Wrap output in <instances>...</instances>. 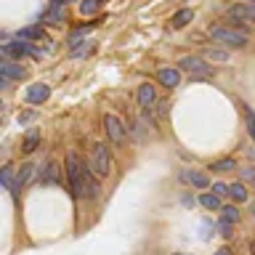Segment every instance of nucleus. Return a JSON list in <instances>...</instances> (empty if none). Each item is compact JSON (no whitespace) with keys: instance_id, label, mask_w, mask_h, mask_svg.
<instances>
[{"instance_id":"1","label":"nucleus","mask_w":255,"mask_h":255,"mask_svg":"<svg viewBox=\"0 0 255 255\" xmlns=\"http://www.w3.org/2000/svg\"><path fill=\"white\" fill-rule=\"evenodd\" d=\"M83 167H85V159L77 151H69L67 154V178H69V189H72V197L75 199L83 197Z\"/></svg>"},{"instance_id":"2","label":"nucleus","mask_w":255,"mask_h":255,"mask_svg":"<svg viewBox=\"0 0 255 255\" xmlns=\"http://www.w3.org/2000/svg\"><path fill=\"white\" fill-rule=\"evenodd\" d=\"M210 37L215 43H223L229 48H245L247 45V32L234 27H210Z\"/></svg>"},{"instance_id":"3","label":"nucleus","mask_w":255,"mask_h":255,"mask_svg":"<svg viewBox=\"0 0 255 255\" xmlns=\"http://www.w3.org/2000/svg\"><path fill=\"white\" fill-rule=\"evenodd\" d=\"M91 170L99 175V178H107V175L112 173V154L107 149V143H96L93 146V154H91Z\"/></svg>"},{"instance_id":"4","label":"nucleus","mask_w":255,"mask_h":255,"mask_svg":"<svg viewBox=\"0 0 255 255\" xmlns=\"http://www.w3.org/2000/svg\"><path fill=\"white\" fill-rule=\"evenodd\" d=\"M104 128H107L109 141L117 143V146H123V143H125V125H123V120L115 117V115H107V117H104Z\"/></svg>"},{"instance_id":"5","label":"nucleus","mask_w":255,"mask_h":255,"mask_svg":"<svg viewBox=\"0 0 255 255\" xmlns=\"http://www.w3.org/2000/svg\"><path fill=\"white\" fill-rule=\"evenodd\" d=\"M229 19L234 24H255V5L253 3H237L229 8Z\"/></svg>"},{"instance_id":"6","label":"nucleus","mask_w":255,"mask_h":255,"mask_svg":"<svg viewBox=\"0 0 255 255\" xmlns=\"http://www.w3.org/2000/svg\"><path fill=\"white\" fill-rule=\"evenodd\" d=\"M48 96H51V85L35 83V85H29L27 91H24V101L27 104H43V101H48Z\"/></svg>"},{"instance_id":"7","label":"nucleus","mask_w":255,"mask_h":255,"mask_svg":"<svg viewBox=\"0 0 255 255\" xmlns=\"http://www.w3.org/2000/svg\"><path fill=\"white\" fill-rule=\"evenodd\" d=\"M181 69L191 72V75H210V64H205L202 59H197V56H183Z\"/></svg>"},{"instance_id":"8","label":"nucleus","mask_w":255,"mask_h":255,"mask_svg":"<svg viewBox=\"0 0 255 255\" xmlns=\"http://www.w3.org/2000/svg\"><path fill=\"white\" fill-rule=\"evenodd\" d=\"M157 80H159V85H165L167 91H173V88H178V85H181V72H178V69L165 67V69H159V72H157Z\"/></svg>"},{"instance_id":"9","label":"nucleus","mask_w":255,"mask_h":255,"mask_svg":"<svg viewBox=\"0 0 255 255\" xmlns=\"http://www.w3.org/2000/svg\"><path fill=\"white\" fill-rule=\"evenodd\" d=\"M181 181L183 183H191L194 189H207V186H210V178H207L205 173H199V170H191V167L181 173Z\"/></svg>"},{"instance_id":"10","label":"nucleus","mask_w":255,"mask_h":255,"mask_svg":"<svg viewBox=\"0 0 255 255\" xmlns=\"http://www.w3.org/2000/svg\"><path fill=\"white\" fill-rule=\"evenodd\" d=\"M0 75H5L8 80H24V77H27V69H24L21 64L3 61V64H0Z\"/></svg>"},{"instance_id":"11","label":"nucleus","mask_w":255,"mask_h":255,"mask_svg":"<svg viewBox=\"0 0 255 255\" xmlns=\"http://www.w3.org/2000/svg\"><path fill=\"white\" fill-rule=\"evenodd\" d=\"M138 104L143 109H149L151 104H154V99H157V91H154V85H149V83H143V85H138Z\"/></svg>"},{"instance_id":"12","label":"nucleus","mask_w":255,"mask_h":255,"mask_svg":"<svg viewBox=\"0 0 255 255\" xmlns=\"http://www.w3.org/2000/svg\"><path fill=\"white\" fill-rule=\"evenodd\" d=\"M40 181H43V183H59V181H61V167H59V162H48L45 170H40Z\"/></svg>"},{"instance_id":"13","label":"nucleus","mask_w":255,"mask_h":255,"mask_svg":"<svg viewBox=\"0 0 255 255\" xmlns=\"http://www.w3.org/2000/svg\"><path fill=\"white\" fill-rule=\"evenodd\" d=\"M19 40H40V43H48V35H45V29L43 27H24L19 29Z\"/></svg>"},{"instance_id":"14","label":"nucleus","mask_w":255,"mask_h":255,"mask_svg":"<svg viewBox=\"0 0 255 255\" xmlns=\"http://www.w3.org/2000/svg\"><path fill=\"white\" fill-rule=\"evenodd\" d=\"M191 19H194V11H191V8H181V11H175V13H173L170 24H173V29H183Z\"/></svg>"},{"instance_id":"15","label":"nucleus","mask_w":255,"mask_h":255,"mask_svg":"<svg viewBox=\"0 0 255 255\" xmlns=\"http://www.w3.org/2000/svg\"><path fill=\"white\" fill-rule=\"evenodd\" d=\"M210 170L213 173H231V170H237V159L234 157H223V159L210 165Z\"/></svg>"},{"instance_id":"16","label":"nucleus","mask_w":255,"mask_h":255,"mask_svg":"<svg viewBox=\"0 0 255 255\" xmlns=\"http://www.w3.org/2000/svg\"><path fill=\"white\" fill-rule=\"evenodd\" d=\"M37 143H40V130H37V128H32V130L27 133V138H24V143H21V151L32 154V151L37 149Z\"/></svg>"},{"instance_id":"17","label":"nucleus","mask_w":255,"mask_h":255,"mask_svg":"<svg viewBox=\"0 0 255 255\" xmlns=\"http://www.w3.org/2000/svg\"><path fill=\"white\" fill-rule=\"evenodd\" d=\"M199 205L205 207V210H221V197L218 194H210V191H207V194H202L199 197Z\"/></svg>"},{"instance_id":"18","label":"nucleus","mask_w":255,"mask_h":255,"mask_svg":"<svg viewBox=\"0 0 255 255\" xmlns=\"http://www.w3.org/2000/svg\"><path fill=\"white\" fill-rule=\"evenodd\" d=\"M221 221L223 223H237L239 221V210H237V207L234 205H226V207H221Z\"/></svg>"},{"instance_id":"19","label":"nucleus","mask_w":255,"mask_h":255,"mask_svg":"<svg viewBox=\"0 0 255 255\" xmlns=\"http://www.w3.org/2000/svg\"><path fill=\"white\" fill-rule=\"evenodd\" d=\"M101 5H104V0H83V3H80V13H83V16L99 13Z\"/></svg>"},{"instance_id":"20","label":"nucleus","mask_w":255,"mask_h":255,"mask_svg":"<svg viewBox=\"0 0 255 255\" xmlns=\"http://www.w3.org/2000/svg\"><path fill=\"white\" fill-rule=\"evenodd\" d=\"M61 5H64V3H53V8L45 13L48 24H61V21H64V11H61Z\"/></svg>"},{"instance_id":"21","label":"nucleus","mask_w":255,"mask_h":255,"mask_svg":"<svg viewBox=\"0 0 255 255\" xmlns=\"http://www.w3.org/2000/svg\"><path fill=\"white\" fill-rule=\"evenodd\" d=\"M229 197L237 199V202H247V189L242 186V183H231V186H229Z\"/></svg>"},{"instance_id":"22","label":"nucleus","mask_w":255,"mask_h":255,"mask_svg":"<svg viewBox=\"0 0 255 255\" xmlns=\"http://www.w3.org/2000/svg\"><path fill=\"white\" fill-rule=\"evenodd\" d=\"M245 123H247V133H250L253 141H255V112L250 107H245Z\"/></svg>"},{"instance_id":"23","label":"nucleus","mask_w":255,"mask_h":255,"mask_svg":"<svg viewBox=\"0 0 255 255\" xmlns=\"http://www.w3.org/2000/svg\"><path fill=\"white\" fill-rule=\"evenodd\" d=\"M13 178V165H3L0 167V186H8Z\"/></svg>"},{"instance_id":"24","label":"nucleus","mask_w":255,"mask_h":255,"mask_svg":"<svg viewBox=\"0 0 255 255\" xmlns=\"http://www.w3.org/2000/svg\"><path fill=\"white\" fill-rule=\"evenodd\" d=\"M93 27H96V24H88V27H77V29H75V32H72V35H69V45H75V43H77V40H80V37H83V35H88V32H91Z\"/></svg>"},{"instance_id":"25","label":"nucleus","mask_w":255,"mask_h":255,"mask_svg":"<svg viewBox=\"0 0 255 255\" xmlns=\"http://www.w3.org/2000/svg\"><path fill=\"white\" fill-rule=\"evenodd\" d=\"M205 59L207 61H226L229 53H223V51H205Z\"/></svg>"},{"instance_id":"26","label":"nucleus","mask_w":255,"mask_h":255,"mask_svg":"<svg viewBox=\"0 0 255 255\" xmlns=\"http://www.w3.org/2000/svg\"><path fill=\"white\" fill-rule=\"evenodd\" d=\"M242 178H245V181H250V183H255V165L242 167Z\"/></svg>"},{"instance_id":"27","label":"nucleus","mask_w":255,"mask_h":255,"mask_svg":"<svg viewBox=\"0 0 255 255\" xmlns=\"http://www.w3.org/2000/svg\"><path fill=\"white\" fill-rule=\"evenodd\" d=\"M213 194H218V197L229 194V186H226V183H213Z\"/></svg>"},{"instance_id":"28","label":"nucleus","mask_w":255,"mask_h":255,"mask_svg":"<svg viewBox=\"0 0 255 255\" xmlns=\"http://www.w3.org/2000/svg\"><path fill=\"white\" fill-rule=\"evenodd\" d=\"M231 231H234V223H223L221 221V234L223 237H231Z\"/></svg>"},{"instance_id":"29","label":"nucleus","mask_w":255,"mask_h":255,"mask_svg":"<svg viewBox=\"0 0 255 255\" xmlns=\"http://www.w3.org/2000/svg\"><path fill=\"white\" fill-rule=\"evenodd\" d=\"M8 83H11V80H8L5 75H0V91H3V88H8Z\"/></svg>"},{"instance_id":"30","label":"nucleus","mask_w":255,"mask_h":255,"mask_svg":"<svg viewBox=\"0 0 255 255\" xmlns=\"http://www.w3.org/2000/svg\"><path fill=\"white\" fill-rule=\"evenodd\" d=\"M247 157H250L253 162H255V146H250V149H247Z\"/></svg>"},{"instance_id":"31","label":"nucleus","mask_w":255,"mask_h":255,"mask_svg":"<svg viewBox=\"0 0 255 255\" xmlns=\"http://www.w3.org/2000/svg\"><path fill=\"white\" fill-rule=\"evenodd\" d=\"M215 255H231V250H229V247H221V250L215 253Z\"/></svg>"},{"instance_id":"32","label":"nucleus","mask_w":255,"mask_h":255,"mask_svg":"<svg viewBox=\"0 0 255 255\" xmlns=\"http://www.w3.org/2000/svg\"><path fill=\"white\" fill-rule=\"evenodd\" d=\"M245 3H253V5H255V0H245Z\"/></svg>"},{"instance_id":"33","label":"nucleus","mask_w":255,"mask_h":255,"mask_svg":"<svg viewBox=\"0 0 255 255\" xmlns=\"http://www.w3.org/2000/svg\"><path fill=\"white\" fill-rule=\"evenodd\" d=\"M0 64H3V56H0Z\"/></svg>"},{"instance_id":"34","label":"nucleus","mask_w":255,"mask_h":255,"mask_svg":"<svg viewBox=\"0 0 255 255\" xmlns=\"http://www.w3.org/2000/svg\"><path fill=\"white\" fill-rule=\"evenodd\" d=\"M67 3H69V0H64V5H67Z\"/></svg>"}]
</instances>
